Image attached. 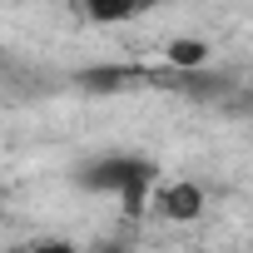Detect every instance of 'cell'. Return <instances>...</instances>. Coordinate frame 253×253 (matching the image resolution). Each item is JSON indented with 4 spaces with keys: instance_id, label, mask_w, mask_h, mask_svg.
I'll use <instances>...</instances> for the list:
<instances>
[{
    "instance_id": "6da1fadb",
    "label": "cell",
    "mask_w": 253,
    "mask_h": 253,
    "mask_svg": "<svg viewBox=\"0 0 253 253\" xmlns=\"http://www.w3.org/2000/svg\"><path fill=\"white\" fill-rule=\"evenodd\" d=\"M75 184L89 189V194H114V199H124L129 213H144V199H149V184H154V164L139 159V154H99V159H89L75 174Z\"/></svg>"
},
{
    "instance_id": "7a4b0ae2",
    "label": "cell",
    "mask_w": 253,
    "mask_h": 253,
    "mask_svg": "<svg viewBox=\"0 0 253 253\" xmlns=\"http://www.w3.org/2000/svg\"><path fill=\"white\" fill-rule=\"evenodd\" d=\"M169 84H174L179 94H189L194 104H218V99H228V94H233V75L209 70V65H199V70H174V75H169Z\"/></svg>"
},
{
    "instance_id": "3957f363",
    "label": "cell",
    "mask_w": 253,
    "mask_h": 253,
    "mask_svg": "<svg viewBox=\"0 0 253 253\" xmlns=\"http://www.w3.org/2000/svg\"><path fill=\"white\" fill-rule=\"evenodd\" d=\"M129 80H134L129 65H84V70L75 75V84H80L84 94H119Z\"/></svg>"
},
{
    "instance_id": "277c9868",
    "label": "cell",
    "mask_w": 253,
    "mask_h": 253,
    "mask_svg": "<svg viewBox=\"0 0 253 253\" xmlns=\"http://www.w3.org/2000/svg\"><path fill=\"white\" fill-rule=\"evenodd\" d=\"M159 213H169V218H179V223L199 218V213H204V189H199V184H169V189L159 194Z\"/></svg>"
},
{
    "instance_id": "5b68a950",
    "label": "cell",
    "mask_w": 253,
    "mask_h": 253,
    "mask_svg": "<svg viewBox=\"0 0 253 253\" xmlns=\"http://www.w3.org/2000/svg\"><path fill=\"white\" fill-rule=\"evenodd\" d=\"M80 5H84V15L94 25H114V20H129L144 0H80Z\"/></svg>"
},
{
    "instance_id": "8992f818",
    "label": "cell",
    "mask_w": 253,
    "mask_h": 253,
    "mask_svg": "<svg viewBox=\"0 0 253 253\" xmlns=\"http://www.w3.org/2000/svg\"><path fill=\"white\" fill-rule=\"evenodd\" d=\"M164 60H169V70H199V65H209V45L204 40H169Z\"/></svg>"
},
{
    "instance_id": "52a82bcc",
    "label": "cell",
    "mask_w": 253,
    "mask_h": 253,
    "mask_svg": "<svg viewBox=\"0 0 253 253\" xmlns=\"http://www.w3.org/2000/svg\"><path fill=\"white\" fill-rule=\"evenodd\" d=\"M30 253H84V248H75V243H35Z\"/></svg>"
},
{
    "instance_id": "ba28073f",
    "label": "cell",
    "mask_w": 253,
    "mask_h": 253,
    "mask_svg": "<svg viewBox=\"0 0 253 253\" xmlns=\"http://www.w3.org/2000/svg\"><path fill=\"white\" fill-rule=\"evenodd\" d=\"M238 109H243V114H253V89H248V94H238Z\"/></svg>"
},
{
    "instance_id": "9c48e42d",
    "label": "cell",
    "mask_w": 253,
    "mask_h": 253,
    "mask_svg": "<svg viewBox=\"0 0 253 253\" xmlns=\"http://www.w3.org/2000/svg\"><path fill=\"white\" fill-rule=\"evenodd\" d=\"M0 60H5V50H0Z\"/></svg>"
}]
</instances>
